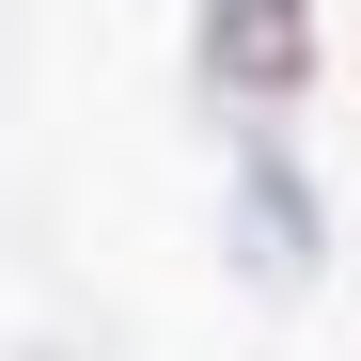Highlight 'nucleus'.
<instances>
[{"instance_id": "1", "label": "nucleus", "mask_w": 361, "mask_h": 361, "mask_svg": "<svg viewBox=\"0 0 361 361\" xmlns=\"http://www.w3.org/2000/svg\"><path fill=\"white\" fill-rule=\"evenodd\" d=\"M189 47H204V94L252 110V126L314 79V16H298V0H189Z\"/></svg>"}, {"instance_id": "2", "label": "nucleus", "mask_w": 361, "mask_h": 361, "mask_svg": "<svg viewBox=\"0 0 361 361\" xmlns=\"http://www.w3.org/2000/svg\"><path fill=\"white\" fill-rule=\"evenodd\" d=\"M235 267L252 283H314V173H298L283 142L235 157Z\"/></svg>"}]
</instances>
